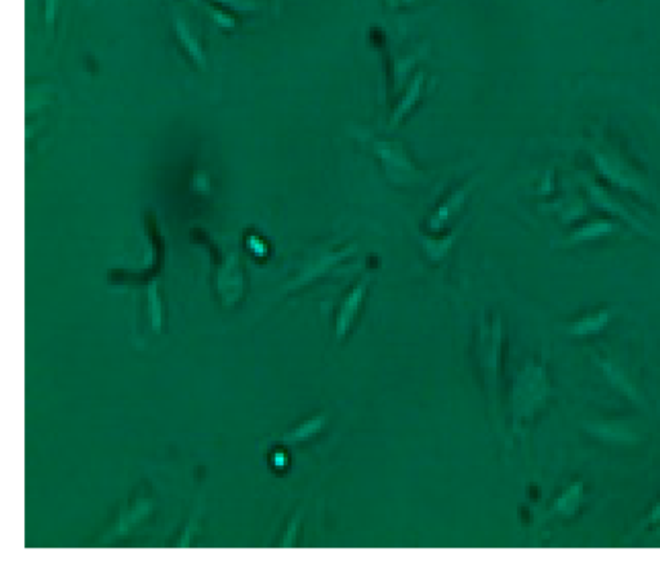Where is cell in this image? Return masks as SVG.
<instances>
[{"instance_id":"obj_3","label":"cell","mask_w":660,"mask_h":576,"mask_svg":"<svg viewBox=\"0 0 660 576\" xmlns=\"http://www.w3.org/2000/svg\"><path fill=\"white\" fill-rule=\"evenodd\" d=\"M583 492H584L583 482L576 481L571 483L556 500V511L564 516H573L579 508V504L583 498Z\"/></svg>"},{"instance_id":"obj_4","label":"cell","mask_w":660,"mask_h":576,"mask_svg":"<svg viewBox=\"0 0 660 576\" xmlns=\"http://www.w3.org/2000/svg\"><path fill=\"white\" fill-rule=\"evenodd\" d=\"M176 32L179 35L182 45L187 49V52L194 58V61H196L198 63L204 62V56H203V51L200 48L199 42L190 32L189 27L186 26L185 22H182L181 20L176 21Z\"/></svg>"},{"instance_id":"obj_8","label":"cell","mask_w":660,"mask_h":576,"mask_svg":"<svg viewBox=\"0 0 660 576\" xmlns=\"http://www.w3.org/2000/svg\"><path fill=\"white\" fill-rule=\"evenodd\" d=\"M56 13V0H45V20L51 23L54 20Z\"/></svg>"},{"instance_id":"obj_6","label":"cell","mask_w":660,"mask_h":576,"mask_svg":"<svg viewBox=\"0 0 660 576\" xmlns=\"http://www.w3.org/2000/svg\"><path fill=\"white\" fill-rule=\"evenodd\" d=\"M213 19H214L216 23H218L222 27H232V26L235 25V22H234L232 19H230L229 16H226V14H223V13H220V12H214V13H213Z\"/></svg>"},{"instance_id":"obj_7","label":"cell","mask_w":660,"mask_h":576,"mask_svg":"<svg viewBox=\"0 0 660 576\" xmlns=\"http://www.w3.org/2000/svg\"><path fill=\"white\" fill-rule=\"evenodd\" d=\"M659 521L660 502H658V503L655 504V505L651 508V511H650V514H648V518H646V521H645V522H646V525H654L658 524Z\"/></svg>"},{"instance_id":"obj_5","label":"cell","mask_w":660,"mask_h":576,"mask_svg":"<svg viewBox=\"0 0 660 576\" xmlns=\"http://www.w3.org/2000/svg\"><path fill=\"white\" fill-rule=\"evenodd\" d=\"M606 319L608 317L605 314H598L593 319L584 320V321H582V323H579L574 326V333H576V334H587V333L596 332L600 327H602L605 325Z\"/></svg>"},{"instance_id":"obj_2","label":"cell","mask_w":660,"mask_h":576,"mask_svg":"<svg viewBox=\"0 0 660 576\" xmlns=\"http://www.w3.org/2000/svg\"><path fill=\"white\" fill-rule=\"evenodd\" d=\"M598 365L601 367L605 378L608 379V383L615 388L618 392L629 398L630 401L636 402V404L641 402L637 388L632 383V380L629 379V377H627V374L622 369H619L617 365H614L613 362H610L608 360H600Z\"/></svg>"},{"instance_id":"obj_1","label":"cell","mask_w":660,"mask_h":576,"mask_svg":"<svg viewBox=\"0 0 660 576\" xmlns=\"http://www.w3.org/2000/svg\"><path fill=\"white\" fill-rule=\"evenodd\" d=\"M586 430L598 440L615 443V445H629L633 443L637 439V435L629 428L628 426L623 423H613V422H596L588 423Z\"/></svg>"}]
</instances>
